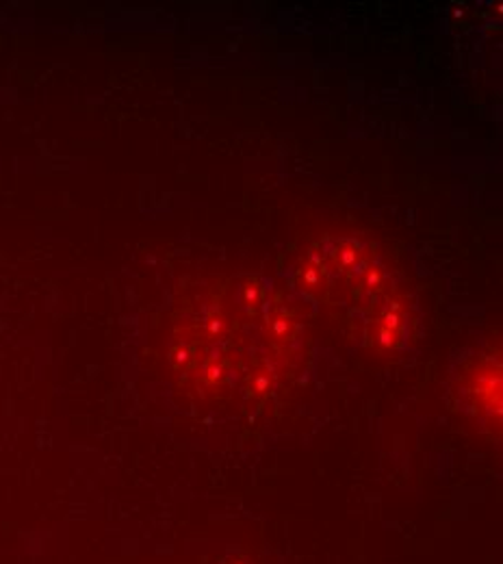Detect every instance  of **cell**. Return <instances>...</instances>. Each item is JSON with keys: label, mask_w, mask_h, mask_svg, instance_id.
Segmentation results:
<instances>
[{"label": "cell", "mask_w": 503, "mask_h": 564, "mask_svg": "<svg viewBox=\"0 0 503 564\" xmlns=\"http://www.w3.org/2000/svg\"><path fill=\"white\" fill-rule=\"evenodd\" d=\"M462 393L469 409L478 420L500 434L502 430V362L500 358L484 356L475 365L467 367L462 380Z\"/></svg>", "instance_id": "6da1fadb"}]
</instances>
